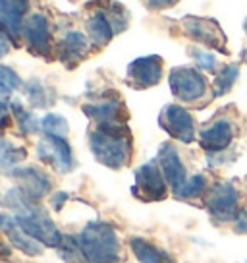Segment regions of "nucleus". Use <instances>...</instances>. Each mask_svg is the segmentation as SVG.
Returning <instances> with one entry per match:
<instances>
[{"label":"nucleus","instance_id":"nucleus-1","mask_svg":"<svg viewBox=\"0 0 247 263\" xmlns=\"http://www.w3.org/2000/svg\"><path fill=\"white\" fill-rule=\"evenodd\" d=\"M4 203L14 211L17 224L24 229L25 234H29L43 246L56 248L64 242L62 232L56 229V224L52 222L49 213L41 205L35 203V199L27 197L22 192V188L10 190L4 196Z\"/></svg>","mask_w":247,"mask_h":263},{"label":"nucleus","instance_id":"nucleus-2","mask_svg":"<svg viewBox=\"0 0 247 263\" xmlns=\"http://www.w3.org/2000/svg\"><path fill=\"white\" fill-rule=\"evenodd\" d=\"M89 145L95 159L108 168H122L132 157V138L123 124H99L91 132Z\"/></svg>","mask_w":247,"mask_h":263},{"label":"nucleus","instance_id":"nucleus-3","mask_svg":"<svg viewBox=\"0 0 247 263\" xmlns=\"http://www.w3.org/2000/svg\"><path fill=\"white\" fill-rule=\"evenodd\" d=\"M75 244L87 263H118L122 257L120 238L107 222H89L75 236Z\"/></svg>","mask_w":247,"mask_h":263},{"label":"nucleus","instance_id":"nucleus-4","mask_svg":"<svg viewBox=\"0 0 247 263\" xmlns=\"http://www.w3.org/2000/svg\"><path fill=\"white\" fill-rule=\"evenodd\" d=\"M168 82H170V89L174 95L186 103L199 101L207 93V80L195 68H188V66L174 68Z\"/></svg>","mask_w":247,"mask_h":263},{"label":"nucleus","instance_id":"nucleus-5","mask_svg":"<svg viewBox=\"0 0 247 263\" xmlns=\"http://www.w3.org/2000/svg\"><path fill=\"white\" fill-rule=\"evenodd\" d=\"M37 155L56 173H70L75 164L70 143L66 138H58V136H45L37 145Z\"/></svg>","mask_w":247,"mask_h":263},{"label":"nucleus","instance_id":"nucleus-6","mask_svg":"<svg viewBox=\"0 0 247 263\" xmlns=\"http://www.w3.org/2000/svg\"><path fill=\"white\" fill-rule=\"evenodd\" d=\"M238 203L239 196L238 190L234 188L228 182H220L216 184L207 197V209L209 213L220 219V221H232L238 217Z\"/></svg>","mask_w":247,"mask_h":263},{"label":"nucleus","instance_id":"nucleus-7","mask_svg":"<svg viewBox=\"0 0 247 263\" xmlns=\"http://www.w3.org/2000/svg\"><path fill=\"white\" fill-rule=\"evenodd\" d=\"M160 126L172 138L183 141V143H190L195 138L193 116L183 107H178V105H168V107H164V110L160 112Z\"/></svg>","mask_w":247,"mask_h":263},{"label":"nucleus","instance_id":"nucleus-8","mask_svg":"<svg viewBox=\"0 0 247 263\" xmlns=\"http://www.w3.org/2000/svg\"><path fill=\"white\" fill-rule=\"evenodd\" d=\"M162 78V58L160 57H143L133 60L128 66V82L135 89H147L157 85Z\"/></svg>","mask_w":247,"mask_h":263},{"label":"nucleus","instance_id":"nucleus-9","mask_svg":"<svg viewBox=\"0 0 247 263\" xmlns=\"http://www.w3.org/2000/svg\"><path fill=\"white\" fill-rule=\"evenodd\" d=\"M135 188L145 199H162L166 196V178L155 161L139 166L135 173Z\"/></svg>","mask_w":247,"mask_h":263},{"label":"nucleus","instance_id":"nucleus-10","mask_svg":"<svg viewBox=\"0 0 247 263\" xmlns=\"http://www.w3.org/2000/svg\"><path fill=\"white\" fill-rule=\"evenodd\" d=\"M183 29L186 33L193 37L195 41L203 43V45H209L213 49L224 50L226 47V37L224 33L220 31V27L216 22L213 20H205V17H188L183 22Z\"/></svg>","mask_w":247,"mask_h":263},{"label":"nucleus","instance_id":"nucleus-11","mask_svg":"<svg viewBox=\"0 0 247 263\" xmlns=\"http://www.w3.org/2000/svg\"><path fill=\"white\" fill-rule=\"evenodd\" d=\"M12 176H16L19 180V188L27 197H31L35 201H39L41 197H45L52 188V182L47 174L39 171L37 166H24V168H14L12 171Z\"/></svg>","mask_w":247,"mask_h":263},{"label":"nucleus","instance_id":"nucleus-12","mask_svg":"<svg viewBox=\"0 0 247 263\" xmlns=\"http://www.w3.org/2000/svg\"><path fill=\"white\" fill-rule=\"evenodd\" d=\"M0 232L6 234L8 240L12 242V246L17 248L19 252H24L25 255H41L43 254V244H39L35 238H31L29 234H25L24 229L17 224L16 217L6 213H0Z\"/></svg>","mask_w":247,"mask_h":263},{"label":"nucleus","instance_id":"nucleus-13","mask_svg":"<svg viewBox=\"0 0 247 263\" xmlns=\"http://www.w3.org/2000/svg\"><path fill=\"white\" fill-rule=\"evenodd\" d=\"M31 0H0V29L16 39L24 31V14Z\"/></svg>","mask_w":247,"mask_h":263},{"label":"nucleus","instance_id":"nucleus-14","mask_svg":"<svg viewBox=\"0 0 247 263\" xmlns=\"http://www.w3.org/2000/svg\"><path fill=\"white\" fill-rule=\"evenodd\" d=\"M158 164H160V171L164 174L166 182L172 186V190H180L186 180H188V174H186V166L181 163L178 151L174 149V145L164 143L160 151H158Z\"/></svg>","mask_w":247,"mask_h":263},{"label":"nucleus","instance_id":"nucleus-15","mask_svg":"<svg viewBox=\"0 0 247 263\" xmlns=\"http://www.w3.org/2000/svg\"><path fill=\"white\" fill-rule=\"evenodd\" d=\"M24 37L29 50L37 54H49L50 50V25L45 16H33L24 25Z\"/></svg>","mask_w":247,"mask_h":263},{"label":"nucleus","instance_id":"nucleus-16","mask_svg":"<svg viewBox=\"0 0 247 263\" xmlns=\"http://www.w3.org/2000/svg\"><path fill=\"white\" fill-rule=\"evenodd\" d=\"M232 140H234V126L228 120H216L199 136L201 145L211 153L224 151L232 143Z\"/></svg>","mask_w":247,"mask_h":263},{"label":"nucleus","instance_id":"nucleus-17","mask_svg":"<svg viewBox=\"0 0 247 263\" xmlns=\"http://www.w3.org/2000/svg\"><path fill=\"white\" fill-rule=\"evenodd\" d=\"M89 52V41L83 33L70 31L60 41V60L68 66L77 64Z\"/></svg>","mask_w":247,"mask_h":263},{"label":"nucleus","instance_id":"nucleus-18","mask_svg":"<svg viewBox=\"0 0 247 263\" xmlns=\"http://www.w3.org/2000/svg\"><path fill=\"white\" fill-rule=\"evenodd\" d=\"M130 246H132L133 255L137 257L139 263H176V259L166 250L155 246V244H151L143 238H132Z\"/></svg>","mask_w":247,"mask_h":263},{"label":"nucleus","instance_id":"nucleus-19","mask_svg":"<svg viewBox=\"0 0 247 263\" xmlns=\"http://www.w3.org/2000/svg\"><path fill=\"white\" fill-rule=\"evenodd\" d=\"M122 108V103L118 99H110V101H102V103L85 105L83 112L89 116L91 120H95L99 124H114L120 120Z\"/></svg>","mask_w":247,"mask_h":263},{"label":"nucleus","instance_id":"nucleus-20","mask_svg":"<svg viewBox=\"0 0 247 263\" xmlns=\"http://www.w3.org/2000/svg\"><path fill=\"white\" fill-rule=\"evenodd\" d=\"M87 29H89L91 43L95 47H105L114 35V27H112V24H110V20L107 17L105 12L93 14L89 17V22H87Z\"/></svg>","mask_w":247,"mask_h":263},{"label":"nucleus","instance_id":"nucleus-21","mask_svg":"<svg viewBox=\"0 0 247 263\" xmlns=\"http://www.w3.org/2000/svg\"><path fill=\"white\" fill-rule=\"evenodd\" d=\"M25 155H27L25 149L16 147L8 140L0 138V173L2 174L12 173L14 168H17V164L24 161Z\"/></svg>","mask_w":247,"mask_h":263},{"label":"nucleus","instance_id":"nucleus-22","mask_svg":"<svg viewBox=\"0 0 247 263\" xmlns=\"http://www.w3.org/2000/svg\"><path fill=\"white\" fill-rule=\"evenodd\" d=\"M12 112L16 116V122H17V128L24 132V134H35V132L39 130V120L35 118V115L31 110H25L22 107V103H17L14 101L12 103Z\"/></svg>","mask_w":247,"mask_h":263},{"label":"nucleus","instance_id":"nucleus-23","mask_svg":"<svg viewBox=\"0 0 247 263\" xmlns=\"http://www.w3.org/2000/svg\"><path fill=\"white\" fill-rule=\"evenodd\" d=\"M27 97H29V103L37 108L50 107L54 103V97H49V89L39 80H31L27 83Z\"/></svg>","mask_w":247,"mask_h":263},{"label":"nucleus","instance_id":"nucleus-24","mask_svg":"<svg viewBox=\"0 0 247 263\" xmlns=\"http://www.w3.org/2000/svg\"><path fill=\"white\" fill-rule=\"evenodd\" d=\"M41 128L45 130L47 136H58V138H66L68 130H70L66 118L60 115H54V112H50V115H47L43 118Z\"/></svg>","mask_w":247,"mask_h":263},{"label":"nucleus","instance_id":"nucleus-25","mask_svg":"<svg viewBox=\"0 0 247 263\" xmlns=\"http://www.w3.org/2000/svg\"><path fill=\"white\" fill-rule=\"evenodd\" d=\"M238 74H239V68L236 64L226 66L222 72L216 76V80H214V93L216 95L228 93L232 89V85L236 83V80H238Z\"/></svg>","mask_w":247,"mask_h":263},{"label":"nucleus","instance_id":"nucleus-26","mask_svg":"<svg viewBox=\"0 0 247 263\" xmlns=\"http://www.w3.org/2000/svg\"><path fill=\"white\" fill-rule=\"evenodd\" d=\"M205 190H207L205 176L195 174L193 178L186 180V184H183L180 190H176V196L181 197V199H191V197H199Z\"/></svg>","mask_w":247,"mask_h":263},{"label":"nucleus","instance_id":"nucleus-27","mask_svg":"<svg viewBox=\"0 0 247 263\" xmlns=\"http://www.w3.org/2000/svg\"><path fill=\"white\" fill-rule=\"evenodd\" d=\"M22 87V80L19 76L8 68V66H2L0 64V89L4 91H16Z\"/></svg>","mask_w":247,"mask_h":263},{"label":"nucleus","instance_id":"nucleus-28","mask_svg":"<svg viewBox=\"0 0 247 263\" xmlns=\"http://www.w3.org/2000/svg\"><path fill=\"white\" fill-rule=\"evenodd\" d=\"M191 54L195 58V62H197L199 68H203V70H209V72H213L214 70V64H216V60L211 52H207V50H191Z\"/></svg>","mask_w":247,"mask_h":263},{"label":"nucleus","instance_id":"nucleus-29","mask_svg":"<svg viewBox=\"0 0 247 263\" xmlns=\"http://www.w3.org/2000/svg\"><path fill=\"white\" fill-rule=\"evenodd\" d=\"M10 52V41L6 37V33L0 29V58H4Z\"/></svg>","mask_w":247,"mask_h":263},{"label":"nucleus","instance_id":"nucleus-30","mask_svg":"<svg viewBox=\"0 0 247 263\" xmlns=\"http://www.w3.org/2000/svg\"><path fill=\"white\" fill-rule=\"evenodd\" d=\"M10 124V110L6 103H0V128H6Z\"/></svg>","mask_w":247,"mask_h":263},{"label":"nucleus","instance_id":"nucleus-31","mask_svg":"<svg viewBox=\"0 0 247 263\" xmlns=\"http://www.w3.org/2000/svg\"><path fill=\"white\" fill-rule=\"evenodd\" d=\"M149 8H166V6H172L176 0H143Z\"/></svg>","mask_w":247,"mask_h":263},{"label":"nucleus","instance_id":"nucleus-32","mask_svg":"<svg viewBox=\"0 0 247 263\" xmlns=\"http://www.w3.org/2000/svg\"><path fill=\"white\" fill-rule=\"evenodd\" d=\"M236 227H238V232H247V213L239 215L238 217V222H236Z\"/></svg>","mask_w":247,"mask_h":263},{"label":"nucleus","instance_id":"nucleus-33","mask_svg":"<svg viewBox=\"0 0 247 263\" xmlns=\"http://www.w3.org/2000/svg\"><path fill=\"white\" fill-rule=\"evenodd\" d=\"M245 29H247V24H245Z\"/></svg>","mask_w":247,"mask_h":263}]
</instances>
